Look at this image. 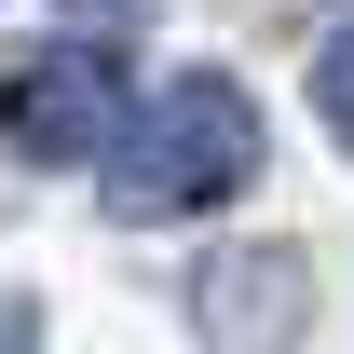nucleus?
Segmentation results:
<instances>
[{"mask_svg":"<svg viewBox=\"0 0 354 354\" xmlns=\"http://www.w3.org/2000/svg\"><path fill=\"white\" fill-rule=\"evenodd\" d=\"M109 177V218L136 232H177V218H218L232 191L259 177V95L232 82V68H177V82L123 95V123L95 150Z\"/></svg>","mask_w":354,"mask_h":354,"instance_id":"f257e3e1","label":"nucleus"},{"mask_svg":"<svg viewBox=\"0 0 354 354\" xmlns=\"http://www.w3.org/2000/svg\"><path fill=\"white\" fill-rule=\"evenodd\" d=\"M123 55L109 41H41V55H14L0 68V164H28V177H82L95 150H109V123H123Z\"/></svg>","mask_w":354,"mask_h":354,"instance_id":"f03ea898","label":"nucleus"},{"mask_svg":"<svg viewBox=\"0 0 354 354\" xmlns=\"http://www.w3.org/2000/svg\"><path fill=\"white\" fill-rule=\"evenodd\" d=\"M313 327V259L300 245H218L191 259V341L205 354H300Z\"/></svg>","mask_w":354,"mask_h":354,"instance_id":"7ed1b4c3","label":"nucleus"},{"mask_svg":"<svg viewBox=\"0 0 354 354\" xmlns=\"http://www.w3.org/2000/svg\"><path fill=\"white\" fill-rule=\"evenodd\" d=\"M313 123L354 150V28H327V55H313Z\"/></svg>","mask_w":354,"mask_h":354,"instance_id":"20e7f679","label":"nucleus"},{"mask_svg":"<svg viewBox=\"0 0 354 354\" xmlns=\"http://www.w3.org/2000/svg\"><path fill=\"white\" fill-rule=\"evenodd\" d=\"M0 354H41V300H14V286H0Z\"/></svg>","mask_w":354,"mask_h":354,"instance_id":"39448f33","label":"nucleus"}]
</instances>
